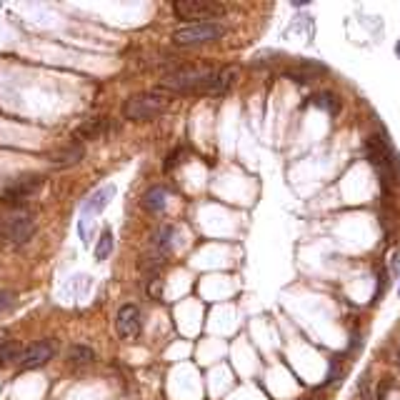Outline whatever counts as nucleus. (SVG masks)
I'll return each mask as SVG.
<instances>
[{"instance_id": "nucleus-1", "label": "nucleus", "mask_w": 400, "mask_h": 400, "mask_svg": "<svg viewBox=\"0 0 400 400\" xmlns=\"http://www.w3.org/2000/svg\"><path fill=\"white\" fill-rule=\"evenodd\" d=\"M216 73L213 68H183V70H175V73H168L160 86L165 91H173V93H210V86L216 80Z\"/></svg>"}, {"instance_id": "nucleus-2", "label": "nucleus", "mask_w": 400, "mask_h": 400, "mask_svg": "<svg viewBox=\"0 0 400 400\" xmlns=\"http://www.w3.org/2000/svg\"><path fill=\"white\" fill-rule=\"evenodd\" d=\"M0 236L10 245H28L35 236V218L20 208H13L10 213L0 218Z\"/></svg>"}, {"instance_id": "nucleus-3", "label": "nucleus", "mask_w": 400, "mask_h": 400, "mask_svg": "<svg viewBox=\"0 0 400 400\" xmlns=\"http://www.w3.org/2000/svg\"><path fill=\"white\" fill-rule=\"evenodd\" d=\"M165 111H168V98L158 91L133 95V98H128L123 105V115L128 120H151Z\"/></svg>"}, {"instance_id": "nucleus-4", "label": "nucleus", "mask_w": 400, "mask_h": 400, "mask_svg": "<svg viewBox=\"0 0 400 400\" xmlns=\"http://www.w3.org/2000/svg\"><path fill=\"white\" fill-rule=\"evenodd\" d=\"M43 185H46V178L43 175H38V173H23V175L8 180L6 188L0 191V200L6 205L20 208L28 198H33L38 191H43Z\"/></svg>"}, {"instance_id": "nucleus-5", "label": "nucleus", "mask_w": 400, "mask_h": 400, "mask_svg": "<svg viewBox=\"0 0 400 400\" xmlns=\"http://www.w3.org/2000/svg\"><path fill=\"white\" fill-rule=\"evenodd\" d=\"M173 13L180 20H196V23H213V18L225 13V6L210 3V0H175Z\"/></svg>"}, {"instance_id": "nucleus-6", "label": "nucleus", "mask_w": 400, "mask_h": 400, "mask_svg": "<svg viewBox=\"0 0 400 400\" xmlns=\"http://www.w3.org/2000/svg\"><path fill=\"white\" fill-rule=\"evenodd\" d=\"M223 35L225 28L218 26V23H191V26L178 28L173 33V40L178 46H200V43H213Z\"/></svg>"}, {"instance_id": "nucleus-7", "label": "nucleus", "mask_w": 400, "mask_h": 400, "mask_svg": "<svg viewBox=\"0 0 400 400\" xmlns=\"http://www.w3.org/2000/svg\"><path fill=\"white\" fill-rule=\"evenodd\" d=\"M50 358H53V345L48 341H43V343H33V345H28L26 350H20L18 358H15V363H18V368H23V370H30V368L46 365Z\"/></svg>"}, {"instance_id": "nucleus-8", "label": "nucleus", "mask_w": 400, "mask_h": 400, "mask_svg": "<svg viewBox=\"0 0 400 400\" xmlns=\"http://www.w3.org/2000/svg\"><path fill=\"white\" fill-rule=\"evenodd\" d=\"M115 328H118L120 338H138L143 323H140V310L135 305H123L118 310V318H115Z\"/></svg>"}, {"instance_id": "nucleus-9", "label": "nucleus", "mask_w": 400, "mask_h": 400, "mask_svg": "<svg viewBox=\"0 0 400 400\" xmlns=\"http://www.w3.org/2000/svg\"><path fill=\"white\" fill-rule=\"evenodd\" d=\"M83 155H86L83 145L70 143L66 145V148H60V151H53L50 155H48V163H50L53 168H73V165H78L80 160H83Z\"/></svg>"}, {"instance_id": "nucleus-10", "label": "nucleus", "mask_w": 400, "mask_h": 400, "mask_svg": "<svg viewBox=\"0 0 400 400\" xmlns=\"http://www.w3.org/2000/svg\"><path fill=\"white\" fill-rule=\"evenodd\" d=\"M238 75H240V70H238L236 66L220 68V70L216 73V80H213V86H210L208 95H223V93H228L230 88L236 86Z\"/></svg>"}, {"instance_id": "nucleus-11", "label": "nucleus", "mask_w": 400, "mask_h": 400, "mask_svg": "<svg viewBox=\"0 0 400 400\" xmlns=\"http://www.w3.org/2000/svg\"><path fill=\"white\" fill-rule=\"evenodd\" d=\"M105 131H108V120L105 118H91V120H86V123L80 125V128H75L73 138H75V143H80V140H93V138H98V135H103Z\"/></svg>"}, {"instance_id": "nucleus-12", "label": "nucleus", "mask_w": 400, "mask_h": 400, "mask_svg": "<svg viewBox=\"0 0 400 400\" xmlns=\"http://www.w3.org/2000/svg\"><path fill=\"white\" fill-rule=\"evenodd\" d=\"M173 236H175V230L171 228V225H165V228H160L155 233V238H153V245L158 248V256L165 258L168 253H171L173 248Z\"/></svg>"}, {"instance_id": "nucleus-13", "label": "nucleus", "mask_w": 400, "mask_h": 400, "mask_svg": "<svg viewBox=\"0 0 400 400\" xmlns=\"http://www.w3.org/2000/svg\"><path fill=\"white\" fill-rule=\"evenodd\" d=\"M165 203H168V193L163 191V188H151V191L143 196V205L151 213H160V210L165 208Z\"/></svg>"}, {"instance_id": "nucleus-14", "label": "nucleus", "mask_w": 400, "mask_h": 400, "mask_svg": "<svg viewBox=\"0 0 400 400\" xmlns=\"http://www.w3.org/2000/svg\"><path fill=\"white\" fill-rule=\"evenodd\" d=\"M113 193H115V188H113V185H108V188L98 191L95 196L91 198V200H88L86 208H83V210H86L88 216H93V213H100V210H103L105 205H108V200L113 198Z\"/></svg>"}, {"instance_id": "nucleus-15", "label": "nucleus", "mask_w": 400, "mask_h": 400, "mask_svg": "<svg viewBox=\"0 0 400 400\" xmlns=\"http://www.w3.org/2000/svg\"><path fill=\"white\" fill-rule=\"evenodd\" d=\"M68 361H70L73 365H91V363L95 361V353H93V348H88V345H73L70 353H68Z\"/></svg>"}, {"instance_id": "nucleus-16", "label": "nucleus", "mask_w": 400, "mask_h": 400, "mask_svg": "<svg viewBox=\"0 0 400 400\" xmlns=\"http://www.w3.org/2000/svg\"><path fill=\"white\" fill-rule=\"evenodd\" d=\"M310 103L318 105V108H325L330 115H335V113L341 111V103H338V98H335L333 93H318V95L310 98Z\"/></svg>"}, {"instance_id": "nucleus-17", "label": "nucleus", "mask_w": 400, "mask_h": 400, "mask_svg": "<svg viewBox=\"0 0 400 400\" xmlns=\"http://www.w3.org/2000/svg\"><path fill=\"white\" fill-rule=\"evenodd\" d=\"M18 345H15L13 341H6V335L0 333V365L3 363H8V361H15L18 358Z\"/></svg>"}, {"instance_id": "nucleus-18", "label": "nucleus", "mask_w": 400, "mask_h": 400, "mask_svg": "<svg viewBox=\"0 0 400 400\" xmlns=\"http://www.w3.org/2000/svg\"><path fill=\"white\" fill-rule=\"evenodd\" d=\"M111 250H113V233L111 230H105L98 248H95V258H98V260H105V258L111 256Z\"/></svg>"}, {"instance_id": "nucleus-19", "label": "nucleus", "mask_w": 400, "mask_h": 400, "mask_svg": "<svg viewBox=\"0 0 400 400\" xmlns=\"http://www.w3.org/2000/svg\"><path fill=\"white\" fill-rule=\"evenodd\" d=\"M15 303V296L13 293H8V290H0V313H6L10 305Z\"/></svg>"}, {"instance_id": "nucleus-20", "label": "nucleus", "mask_w": 400, "mask_h": 400, "mask_svg": "<svg viewBox=\"0 0 400 400\" xmlns=\"http://www.w3.org/2000/svg\"><path fill=\"white\" fill-rule=\"evenodd\" d=\"M395 53H398V55H400V43H398V46H395Z\"/></svg>"}, {"instance_id": "nucleus-21", "label": "nucleus", "mask_w": 400, "mask_h": 400, "mask_svg": "<svg viewBox=\"0 0 400 400\" xmlns=\"http://www.w3.org/2000/svg\"><path fill=\"white\" fill-rule=\"evenodd\" d=\"M398 361H400V350H398Z\"/></svg>"}, {"instance_id": "nucleus-22", "label": "nucleus", "mask_w": 400, "mask_h": 400, "mask_svg": "<svg viewBox=\"0 0 400 400\" xmlns=\"http://www.w3.org/2000/svg\"><path fill=\"white\" fill-rule=\"evenodd\" d=\"M398 293H400V285H398Z\"/></svg>"}]
</instances>
